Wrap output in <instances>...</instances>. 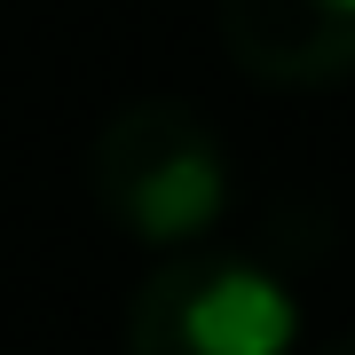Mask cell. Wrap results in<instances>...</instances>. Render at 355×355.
I'll return each instance as SVG.
<instances>
[{
  "instance_id": "3957f363",
  "label": "cell",
  "mask_w": 355,
  "mask_h": 355,
  "mask_svg": "<svg viewBox=\"0 0 355 355\" xmlns=\"http://www.w3.org/2000/svg\"><path fill=\"white\" fill-rule=\"evenodd\" d=\"M229 64L261 87L355 79V0H214Z\"/></svg>"
},
{
  "instance_id": "7a4b0ae2",
  "label": "cell",
  "mask_w": 355,
  "mask_h": 355,
  "mask_svg": "<svg viewBox=\"0 0 355 355\" xmlns=\"http://www.w3.org/2000/svg\"><path fill=\"white\" fill-rule=\"evenodd\" d=\"M300 300L284 268L237 245H198L142 277L127 308V355H292Z\"/></svg>"
},
{
  "instance_id": "6da1fadb",
  "label": "cell",
  "mask_w": 355,
  "mask_h": 355,
  "mask_svg": "<svg viewBox=\"0 0 355 355\" xmlns=\"http://www.w3.org/2000/svg\"><path fill=\"white\" fill-rule=\"evenodd\" d=\"M87 190L119 237L174 261V253L214 245V229L229 221L237 174H229V142L214 135L205 111H190L174 95H135L103 119L87 150Z\"/></svg>"
},
{
  "instance_id": "277c9868",
  "label": "cell",
  "mask_w": 355,
  "mask_h": 355,
  "mask_svg": "<svg viewBox=\"0 0 355 355\" xmlns=\"http://www.w3.org/2000/svg\"><path fill=\"white\" fill-rule=\"evenodd\" d=\"M316 355H355V331H347V340H331V347H316Z\"/></svg>"
}]
</instances>
